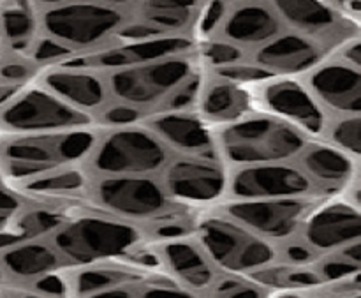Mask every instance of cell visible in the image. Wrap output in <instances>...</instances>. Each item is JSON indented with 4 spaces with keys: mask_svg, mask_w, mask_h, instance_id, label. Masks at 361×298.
I'll return each instance as SVG.
<instances>
[{
    "mask_svg": "<svg viewBox=\"0 0 361 298\" xmlns=\"http://www.w3.org/2000/svg\"><path fill=\"white\" fill-rule=\"evenodd\" d=\"M217 136L219 159L236 168L298 159L309 136L268 113H252L238 122L222 126Z\"/></svg>",
    "mask_w": 361,
    "mask_h": 298,
    "instance_id": "cell-1",
    "label": "cell"
},
{
    "mask_svg": "<svg viewBox=\"0 0 361 298\" xmlns=\"http://www.w3.org/2000/svg\"><path fill=\"white\" fill-rule=\"evenodd\" d=\"M39 28L80 55H88L113 46L118 32L133 18L126 6L106 2L37 4Z\"/></svg>",
    "mask_w": 361,
    "mask_h": 298,
    "instance_id": "cell-2",
    "label": "cell"
},
{
    "mask_svg": "<svg viewBox=\"0 0 361 298\" xmlns=\"http://www.w3.org/2000/svg\"><path fill=\"white\" fill-rule=\"evenodd\" d=\"M51 244L67 265H92L127 256L145 244V232L136 222L118 217L80 215L66 219L53 232Z\"/></svg>",
    "mask_w": 361,
    "mask_h": 298,
    "instance_id": "cell-3",
    "label": "cell"
},
{
    "mask_svg": "<svg viewBox=\"0 0 361 298\" xmlns=\"http://www.w3.org/2000/svg\"><path fill=\"white\" fill-rule=\"evenodd\" d=\"M192 237L215 268L224 274L249 275L281 260L274 242L256 235L224 214L200 217L192 225Z\"/></svg>",
    "mask_w": 361,
    "mask_h": 298,
    "instance_id": "cell-4",
    "label": "cell"
},
{
    "mask_svg": "<svg viewBox=\"0 0 361 298\" xmlns=\"http://www.w3.org/2000/svg\"><path fill=\"white\" fill-rule=\"evenodd\" d=\"M200 69L201 66L192 52L111 71L106 81L109 94L116 101L145 112L155 106L161 109L169 95Z\"/></svg>",
    "mask_w": 361,
    "mask_h": 298,
    "instance_id": "cell-5",
    "label": "cell"
},
{
    "mask_svg": "<svg viewBox=\"0 0 361 298\" xmlns=\"http://www.w3.org/2000/svg\"><path fill=\"white\" fill-rule=\"evenodd\" d=\"M168 150L152 131L133 124L99 138L87 162L99 177H150L168 165Z\"/></svg>",
    "mask_w": 361,
    "mask_h": 298,
    "instance_id": "cell-6",
    "label": "cell"
},
{
    "mask_svg": "<svg viewBox=\"0 0 361 298\" xmlns=\"http://www.w3.org/2000/svg\"><path fill=\"white\" fill-rule=\"evenodd\" d=\"M101 134L94 126L42 134H0V162H21L41 173L87 162Z\"/></svg>",
    "mask_w": 361,
    "mask_h": 298,
    "instance_id": "cell-7",
    "label": "cell"
},
{
    "mask_svg": "<svg viewBox=\"0 0 361 298\" xmlns=\"http://www.w3.org/2000/svg\"><path fill=\"white\" fill-rule=\"evenodd\" d=\"M95 117L39 85H25L0 106V134H42L94 126Z\"/></svg>",
    "mask_w": 361,
    "mask_h": 298,
    "instance_id": "cell-8",
    "label": "cell"
},
{
    "mask_svg": "<svg viewBox=\"0 0 361 298\" xmlns=\"http://www.w3.org/2000/svg\"><path fill=\"white\" fill-rule=\"evenodd\" d=\"M88 194L99 208L113 217L136 225L154 222L171 210V198L166 194L162 184L152 177H99L90 184Z\"/></svg>",
    "mask_w": 361,
    "mask_h": 298,
    "instance_id": "cell-9",
    "label": "cell"
},
{
    "mask_svg": "<svg viewBox=\"0 0 361 298\" xmlns=\"http://www.w3.org/2000/svg\"><path fill=\"white\" fill-rule=\"evenodd\" d=\"M319 203L321 200L312 196L233 200L221 208V214L270 242H289L298 235L309 212Z\"/></svg>",
    "mask_w": 361,
    "mask_h": 298,
    "instance_id": "cell-10",
    "label": "cell"
},
{
    "mask_svg": "<svg viewBox=\"0 0 361 298\" xmlns=\"http://www.w3.org/2000/svg\"><path fill=\"white\" fill-rule=\"evenodd\" d=\"M162 187L183 205H208L229 191V172L221 159L183 155L162 168Z\"/></svg>",
    "mask_w": 361,
    "mask_h": 298,
    "instance_id": "cell-11",
    "label": "cell"
},
{
    "mask_svg": "<svg viewBox=\"0 0 361 298\" xmlns=\"http://www.w3.org/2000/svg\"><path fill=\"white\" fill-rule=\"evenodd\" d=\"M256 94L264 113L289 122L312 138H323L330 124V115L317 102L303 81L275 76L261 83Z\"/></svg>",
    "mask_w": 361,
    "mask_h": 298,
    "instance_id": "cell-12",
    "label": "cell"
},
{
    "mask_svg": "<svg viewBox=\"0 0 361 298\" xmlns=\"http://www.w3.org/2000/svg\"><path fill=\"white\" fill-rule=\"evenodd\" d=\"M316 191L305 172L291 162L242 166L229 173L228 193L235 200L314 196Z\"/></svg>",
    "mask_w": 361,
    "mask_h": 298,
    "instance_id": "cell-13",
    "label": "cell"
},
{
    "mask_svg": "<svg viewBox=\"0 0 361 298\" xmlns=\"http://www.w3.org/2000/svg\"><path fill=\"white\" fill-rule=\"evenodd\" d=\"M271 7L281 21H286L298 34L312 39L324 52L334 46L342 48L360 35L358 27L331 4L284 0V2H274Z\"/></svg>",
    "mask_w": 361,
    "mask_h": 298,
    "instance_id": "cell-14",
    "label": "cell"
},
{
    "mask_svg": "<svg viewBox=\"0 0 361 298\" xmlns=\"http://www.w3.org/2000/svg\"><path fill=\"white\" fill-rule=\"evenodd\" d=\"M298 233L317 256L337 253L361 240V210L348 198L321 201L309 212Z\"/></svg>",
    "mask_w": 361,
    "mask_h": 298,
    "instance_id": "cell-15",
    "label": "cell"
},
{
    "mask_svg": "<svg viewBox=\"0 0 361 298\" xmlns=\"http://www.w3.org/2000/svg\"><path fill=\"white\" fill-rule=\"evenodd\" d=\"M194 48H196V39L190 35H162V37L143 39V41L116 42L101 52L74 56L73 60H67L60 66L87 67L94 71H116L123 67L155 62L168 56L185 55V53H192Z\"/></svg>",
    "mask_w": 361,
    "mask_h": 298,
    "instance_id": "cell-16",
    "label": "cell"
},
{
    "mask_svg": "<svg viewBox=\"0 0 361 298\" xmlns=\"http://www.w3.org/2000/svg\"><path fill=\"white\" fill-rule=\"evenodd\" d=\"M303 83L324 112L334 117L361 115V69L334 56L310 71Z\"/></svg>",
    "mask_w": 361,
    "mask_h": 298,
    "instance_id": "cell-17",
    "label": "cell"
},
{
    "mask_svg": "<svg viewBox=\"0 0 361 298\" xmlns=\"http://www.w3.org/2000/svg\"><path fill=\"white\" fill-rule=\"evenodd\" d=\"M141 126L155 134L168 148L183 155L219 159L217 136L210 124L201 115L183 112H155L143 117Z\"/></svg>",
    "mask_w": 361,
    "mask_h": 298,
    "instance_id": "cell-18",
    "label": "cell"
},
{
    "mask_svg": "<svg viewBox=\"0 0 361 298\" xmlns=\"http://www.w3.org/2000/svg\"><path fill=\"white\" fill-rule=\"evenodd\" d=\"M326 60V52L312 39L288 32L279 34L267 44L259 46L252 56V62L267 69L274 76L291 78L296 74H309Z\"/></svg>",
    "mask_w": 361,
    "mask_h": 298,
    "instance_id": "cell-19",
    "label": "cell"
},
{
    "mask_svg": "<svg viewBox=\"0 0 361 298\" xmlns=\"http://www.w3.org/2000/svg\"><path fill=\"white\" fill-rule=\"evenodd\" d=\"M155 249L162 267L169 272V278L192 293L210 292L217 281V268L192 237L161 240L155 244Z\"/></svg>",
    "mask_w": 361,
    "mask_h": 298,
    "instance_id": "cell-20",
    "label": "cell"
},
{
    "mask_svg": "<svg viewBox=\"0 0 361 298\" xmlns=\"http://www.w3.org/2000/svg\"><path fill=\"white\" fill-rule=\"evenodd\" d=\"M41 85L67 105L87 113L104 109L111 99L108 81L87 67H51L42 74Z\"/></svg>",
    "mask_w": 361,
    "mask_h": 298,
    "instance_id": "cell-21",
    "label": "cell"
},
{
    "mask_svg": "<svg viewBox=\"0 0 361 298\" xmlns=\"http://www.w3.org/2000/svg\"><path fill=\"white\" fill-rule=\"evenodd\" d=\"M298 162L317 191L326 193L351 186L358 173V162L328 141H309L298 155Z\"/></svg>",
    "mask_w": 361,
    "mask_h": 298,
    "instance_id": "cell-22",
    "label": "cell"
},
{
    "mask_svg": "<svg viewBox=\"0 0 361 298\" xmlns=\"http://www.w3.org/2000/svg\"><path fill=\"white\" fill-rule=\"evenodd\" d=\"M197 106L200 115L210 126L219 124L222 127L252 115L256 94H252L249 87L212 74L210 80L204 81Z\"/></svg>",
    "mask_w": 361,
    "mask_h": 298,
    "instance_id": "cell-23",
    "label": "cell"
},
{
    "mask_svg": "<svg viewBox=\"0 0 361 298\" xmlns=\"http://www.w3.org/2000/svg\"><path fill=\"white\" fill-rule=\"evenodd\" d=\"M67 261L46 240L27 239L0 251V267L9 282H32L49 272L62 270Z\"/></svg>",
    "mask_w": 361,
    "mask_h": 298,
    "instance_id": "cell-24",
    "label": "cell"
},
{
    "mask_svg": "<svg viewBox=\"0 0 361 298\" xmlns=\"http://www.w3.org/2000/svg\"><path fill=\"white\" fill-rule=\"evenodd\" d=\"M282 21L271 6L259 2L238 4L229 9L221 32L226 41L240 46H263L281 34Z\"/></svg>",
    "mask_w": 361,
    "mask_h": 298,
    "instance_id": "cell-25",
    "label": "cell"
},
{
    "mask_svg": "<svg viewBox=\"0 0 361 298\" xmlns=\"http://www.w3.org/2000/svg\"><path fill=\"white\" fill-rule=\"evenodd\" d=\"M69 279V288L73 295L78 297H99L108 290L118 286L143 285L148 278L147 270L133 267L122 260L101 261V263L81 265L74 268Z\"/></svg>",
    "mask_w": 361,
    "mask_h": 298,
    "instance_id": "cell-26",
    "label": "cell"
},
{
    "mask_svg": "<svg viewBox=\"0 0 361 298\" xmlns=\"http://www.w3.org/2000/svg\"><path fill=\"white\" fill-rule=\"evenodd\" d=\"M41 35L37 9L28 2H0V39L7 53L25 56Z\"/></svg>",
    "mask_w": 361,
    "mask_h": 298,
    "instance_id": "cell-27",
    "label": "cell"
},
{
    "mask_svg": "<svg viewBox=\"0 0 361 298\" xmlns=\"http://www.w3.org/2000/svg\"><path fill=\"white\" fill-rule=\"evenodd\" d=\"M136 20L155 28L162 35H189L187 30L194 27L201 4L194 2H145L140 4Z\"/></svg>",
    "mask_w": 361,
    "mask_h": 298,
    "instance_id": "cell-28",
    "label": "cell"
},
{
    "mask_svg": "<svg viewBox=\"0 0 361 298\" xmlns=\"http://www.w3.org/2000/svg\"><path fill=\"white\" fill-rule=\"evenodd\" d=\"M90 184L87 172L74 165L41 173V175L14 187V191L16 193L23 191V193L35 194V196H74V194L88 193Z\"/></svg>",
    "mask_w": 361,
    "mask_h": 298,
    "instance_id": "cell-29",
    "label": "cell"
},
{
    "mask_svg": "<svg viewBox=\"0 0 361 298\" xmlns=\"http://www.w3.org/2000/svg\"><path fill=\"white\" fill-rule=\"evenodd\" d=\"M67 217L56 214V212L48 210V208L27 207L25 205L20 212L11 215L9 225L11 228L20 232L27 239H39L48 233H53Z\"/></svg>",
    "mask_w": 361,
    "mask_h": 298,
    "instance_id": "cell-30",
    "label": "cell"
},
{
    "mask_svg": "<svg viewBox=\"0 0 361 298\" xmlns=\"http://www.w3.org/2000/svg\"><path fill=\"white\" fill-rule=\"evenodd\" d=\"M323 140L344 150L356 162L361 161V115L330 119Z\"/></svg>",
    "mask_w": 361,
    "mask_h": 298,
    "instance_id": "cell-31",
    "label": "cell"
},
{
    "mask_svg": "<svg viewBox=\"0 0 361 298\" xmlns=\"http://www.w3.org/2000/svg\"><path fill=\"white\" fill-rule=\"evenodd\" d=\"M200 66L210 67L212 71L221 69V67L233 66V64L245 62V49L226 39H204V41L196 42L194 48Z\"/></svg>",
    "mask_w": 361,
    "mask_h": 298,
    "instance_id": "cell-32",
    "label": "cell"
},
{
    "mask_svg": "<svg viewBox=\"0 0 361 298\" xmlns=\"http://www.w3.org/2000/svg\"><path fill=\"white\" fill-rule=\"evenodd\" d=\"M74 56H80V53L74 52L73 48L66 46L63 42L56 41V39L41 34L35 39L34 44L30 46L25 59H28L34 66L39 67L41 64H56V66H60L67 60H73Z\"/></svg>",
    "mask_w": 361,
    "mask_h": 298,
    "instance_id": "cell-33",
    "label": "cell"
},
{
    "mask_svg": "<svg viewBox=\"0 0 361 298\" xmlns=\"http://www.w3.org/2000/svg\"><path fill=\"white\" fill-rule=\"evenodd\" d=\"M314 265H316L323 281L331 282V285H342L361 268L360 263H355V261L348 260L338 253L323 254V256L317 258Z\"/></svg>",
    "mask_w": 361,
    "mask_h": 298,
    "instance_id": "cell-34",
    "label": "cell"
},
{
    "mask_svg": "<svg viewBox=\"0 0 361 298\" xmlns=\"http://www.w3.org/2000/svg\"><path fill=\"white\" fill-rule=\"evenodd\" d=\"M210 292H214L215 297H263L267 295L268 288L257 285L256 281L249 279L247 275H231L224 274L222 278H217V281L214 282V286L210 288Z\"/></svg>",
    "mask_w": 361,
    "mask_h": 298,
    "instance_id": "cell-35",
    "label": "cell"
},
{
    "mask_svg": "<svg viewBox=\"0 0 361 298\" xmlns=\"http://www.w3.org/2000/svg\"><path fill=\"white\" fill-rule=\"evenodd\" d=\"M229 13V4L226 2H208L201 4V9L197 13L196 21H194L192 32L197 39L212 37V34L219 30L224 23L226 16Z\"/></svg>",
    "mask_w": 361,
    "mask_h": 298,
    "instance_id": "cell-36",
    "label": "cell"
},
{
    "mask_svg": "<svg viewBox=\"0 0 361 298\" xmlns=\"http://www.w3.org/2000/svg\"><path fill=\"white\" fill-rule=\"evenodd\" d=\"M204 78L203 74L197 71L196 74L189 78L187 81H183L175 92L168 97V101L162 105V108L159 112H183V109H189L192 105H197L200 101L201 90H203Z\"/></svg>",
    "mask_w": 361,
    "mask_h": 298,
    "instance_id": "cell-37",
    "label": "cell"
},
{
    "mask_svg": "<svg viewBox=\"0 0 361 298\" xmlns=\"http://www.w3.org/2000/svg\"><path fill=\"white\" fill-rule=\"evenodd\" d=\"M37 74V66L28 59L14 53H6L0 59V83L27 85Z\"/></svg>",
    "mask_w": 361,
    "mask_h": 298,
    "instance_id": "cell-38",
    "label": "cell"
},
{
    "mask_svg": "<svg viewBox=\"0 0 361 298\" xmlns=\"http://www.w3.org/2000/svg\"><path fill=\"white\" fill-rule=\"evenodd\" d=\"M214 74L219 78H224V80L233 81V83L243 85V87H249V85H261L264 83V81L275 78L274 74L268 73L267 69H263V67H259L254 62H238L228 67H221V69H215Z\"/></svg>",
    "mask_w": 361,
    "mask_h": 298,
    "instance_id": "cell-39",
    "label": "cell"
},
{
    "mask_svg": "<svg viewBox=\"0 0 361 298\" xmlns=\"http://www.w3.org/2000/svg\"><path fill=\"white\" fill-rule=\"evenodd\" d=\"M155 225L152 226L150 233L157 239V242L161 240H169V239H180V237H190L192 235V225L190 219L185 217H176L175 214H171L169 217L162 219L159 217L157 221H154Z\"/></svg>",
    "mask_w": 361,
    "mask_h": 298,
    "instance_id": "cell-40",
    "label": "cell"
},
{
    "mask_svg": "<svg viewBox=\"0 0 361 298\" xmlns=\"http://www.w3.org/2000/svg\"><path fill=\"white\" fill-rule=\"evenodd\" d=\"M101 120L106 126L111 127H122V126H133V124L141 122L143 120V112L134 106L123 105V102H116V105L106 106L101 113Z\"/></svg>",
    "mask_w": 361,
    "mask_h": 298,
    "instance_id": "cell-41",
    "label": "cell"
},
{
    "mask_svg": "<svg viewBox=\"0 0 361 298\" xmlns=\"http://www.w3.org/2000/svg\"><path fill=\"white\" fill-rule=\"evenodd\" d=\"M32 290H34L37 295H48V297L71 295L69 279H67V275L60 274V270L49 272V274L32 281Z\"/></svg>",
    "mask_w": 361,
    "mask_h": 298,
    "instance_id": "cell-42",
    "label": "cell"
},
{
    "mask_svg": "<svg viewBox=\"0 0 361 298\" xmlns=\"http://www.w3.org/2000/svg\"><path fill=\"white\" fill-rule=\"evenodd\" d=\"M284 258L286 263H293V265H312L316 263L317 256L305 242L298 240V242H288L284 251Z\"/></svg>",
    "mask_w": 361,
    "mask_h": 298,
    "instance_id": "cell-43",
    "label": "cell"
},
{
    "mask_svg": "<svg viewBox=\"0 0 361 298\" xmlns=\"http://www.w3.org/2000/svg\"><path fill=\"white\" fill-rule=\"evenodd\" d=\"M25 207L23 200H21L20 193L11 189L4 182H0V214L4 215H14Z\"/></svg>",
    "mask_w": 361,
    "mask_h": 298,
    "instance_id": "cell-44",
    "label": "cell"
},
{
    "mask_svg": "<svg viewBox=\"0 0 361 298\" xmlns=\"http://www.w3.org/2000/svg\"><path fill=\"white\" fill-rule=\"evenodd\" d=\"M335 56L361 69V34L358 37L353 39V41H349L348 44L342 46L341 52H338Z\"/></svg>",
    "mask_w": 361,
    "mask_h": 298,
    "instance_id": "cell-45",
    "label": "cell"
},
{
    "mask_svg": "<svg viewBox=\"0 0 361 298\" xmlns=\"http://www.w3.org/2000/svg\"><path fill=\"white\" fill-rule=\"evenodd\" d=\"M348 200L353 201V203H355L361 210V179L360 180L355 179L351 182V189H349Z\"/></svg>",
    "mask_w": 361,
    "mask_h": 298,
    "instance_id": "cell-46",
    "label": "cell"
},
{
    "mask_svg": "<svg viewBox=\"0 0 361 298\" xmlns=\"http://www.w3.org/2000/svg\"><path fill=\"white\" fill-rule=\"evenodd\" d=\"M335 7H342L338 11H344V13L351 14V16H358L361 20V2H337L334 4Z\"/></svg>",
    "mask_w": 361,
    "mask_h": 298,
    "instance_id": "cell-47",
    "label": "cell"
},
{
    "mask_svg": "<svg viewBox=\"0 0 361 298\" xmlns=\"http://www.w3.org/2000/svg\"><path fill=\"white\" fill-rule=\"evenodd\" d=\"M0 285H9V281H7V278H6V274H4L2 267H0Z\"/></svg>",
    "mask_w": 361,
    "mask_h": 298,
    "instance_id": "cell-48",
    "label": "cell"
},
{
    "mask_svg": "<svg viewBox=\"0 0 361 298\" xmlns=\"http://www.w3.org/2000/svg\"><path fill=\"white\" fill-rule=\"evenodd\" d=\"M6 48H4V42H2V39H0V59H2L4 55H6Z\"/></svg>",
    "mask_w": 361,
    "mask_h": 298,
    "instance_id": "cell-49",
    "label": "cell"
},
{
    "mask_svg": "<svg viewBox=\"0 0 361 298\" xmlns=\"http://www.w3.org/2000/svg\"><path fill=\"white\" fill-rule=\"evenodd\" d=\"M2 292H7V285H0V295H2Z\"/></svg>",
    "mask_w": 361,
    "mask_h": 298,
    "instance_id": "cell-50",
    "label": "cell"
}]
</instances>
